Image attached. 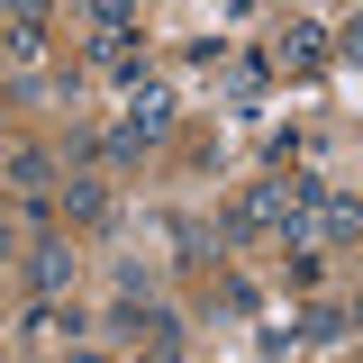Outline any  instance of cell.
I'll return each mask as SVG.
<instances>
[{"label":"cell","instance_id":"277c9868","mask_svg":"<svg viewBox=\"0 0 363 363\" xmlns=\"http://www.w3.org/2000/svg\"><path fill=\"white\" fill-rule=\"evenodd\" d=\"M55 209L73 227H100L109 218V182H91V173H64V191H55Z\"/></svg>","mask_w":363,"mask_h":363},{"label":"cell","instance_id":"8fae6325","mask_svg":"<svg viewBox=\"0 0 363 363\" xmlns=\"http://www.w3.org/2000/svg\"><path fill=\"white\" fill-rule=\"evenodd\" d=\"M354 255H363V236H354Z\"/></svg>","mask_w":363,"mask_h":363},{"label":"cell","instance_id":"7a4b0ae2","mask_svg":"<svg viewBox=\"0 0 363 363\" xmlns=\"http://www.w3.org/2000/svg\"><path fill=\"white\" fill-rule=\"evenodd\" d=\"M73 272H82V255H73L64 236H37V245H28V281H37V300H64Z\"/></svg>","mask_w":363,"mask_h":363},{"label":"cell","instance_id":"6da1fadb","mask_svg":"<svg viewBox=\"0 0 363 363\" xmlns=\"http://www.w3.org/2000/svg\"><path fill=\"white\" fill-rule=\"evenodd\" d=\"M9 191H18V200H55V191H64V155H55V145H18V155H9Z\"/></svg>","mask_w":363,"mask_h":363},{"label":"cell","instance_id":"4fadbf2b","mask_svg":"<svg viewBox=\"0 0 363 363\" xmlns=\"http://www.w3.org/2000/svg\"><path fill=\"white\" fill-rule=\"evenodd\" d=\"M354 327H363V309H354Z\"/></svg>","mask_w":363,"mask_h":363},{"label":"cell","instance_id":"3957f363","mask_svg":"<svg viewBox=\"0 0 363 363\" xmlns=\"http://www.w3.org/2000/svg\"><path fill=\"white\" fill-rule=\"evenodd\" d=\"M118 128H128L136 145H155V136H173V91H164V82L128 91V118H118Z\"/></svg>","mask_w":363,"mask_h":363},{"label":"cell","instance_id":"30bf717a","mask_svg":"<svg viewBox=\"0 0 363 363\" xmlns=\"http://www.w3.org/2000/svg\"><path fill=\"white\" fill-rule=\"evenodd\" d=\"M336 45H345V55L363 64V18H345V28H336Z\"/></svg>","mask_w":363,"mask_h":363},{"label":"cell","instance_id":"7c38bea8","mask_svg":"<svg viewBox=\"0 0 363 363\" xmlns=\"http://www.w3.org/2000/svg\"><path fill=\"white\" fill-rule=\"evenodd\" d=\"M73 363H91V354H73Z\"/></svg>","mask_w":363,"mask_h":363},{"label":"cell","instance_id":"9c48e42d","mask_svg":"<svg viewBox=\"0 0 363 363\" xmlns=\"http://www.w3.org/2000/svg\"><path fill=\"white\" fill-rule=\"evenodd\" d=\"M82 28H91V37H128L136 9H128V0H100V9H82Z\"/></svg>","mask_w":363,"mask_h":363},{"label":"cell","instance_id":"5b68a950","mask_svg":"<svg viewBox=\"0 0 363 363\" xmlns=\"http://www.w3.org/2000/svg\"><path fill=\"white\" fill-rule=\"evenodd\" d=\"M318 236H327V245H354V236H363V200H345V191H318Z\"/></svg>","mask_w":363,"mask_h":363},{"label":"cell","instance_id":"8992f818","mask_svg":"<svg viewBox=\"0 0 363 363\" xmlns=\"http://www.w3.org/2000/svg\"><path fill=\"white\" fill-rule=\"evenodd\" d=\"M327 37H336L327 18H291V37H281V64H300V73H309V64H327Z\"/></svg>","mask_w":363,"mask_h":363},{"label":"cell","instance_id":"ba28073f","mask_svg":"<svg viewBox=\"0 0 363 363\" xmlns=\"http://www.w3.org/2000/svg\"><path fill=\"white\" fill-rule=\"evenodd\" d=\"M164 236L182 245V264H209V255H218V236H209L200 218H164Z\"/></svg>","mask_w":363,"mask_h":363},{"label":"cell","instance_id":"52a82bcc","mask_svg":"<svg viewBox=\"0 0 363 363\" xmlns=\"http://www.w3.org/2000/svg\"><path fill=\"white\" fill-rule=\"evenodd\" d=\"M0 45H9V55H37L45 45V9H9V18H0Z\"/></svg>","mask_w":363,"mask_h":363}]
</instances>
